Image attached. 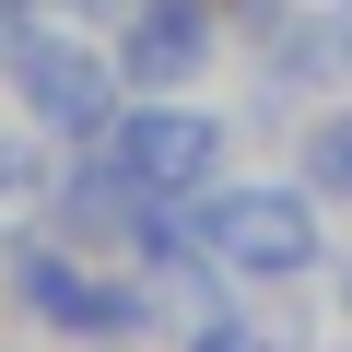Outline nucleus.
I'll return each instance as SVG.
<instances>
[{
  "mask_svg": "<svg viewBox=\"0 0 352 352\" xmlns=\"http://www.w3.org/2000/svg\"><path fill=\"white\" fill-rule=\"evenodd\" d=\"M200 235L235 282L317 270V188H200Z\"/></svg>",
  "mask_w": 352,
  "mask_h": 352,
  "instance_id": "nucleus-1",
  "label": "nucleus"
},
{
  "mask_svg": "<svg viewBox=\"0 0 352 352\" xmlns=\"http://www.w3.org/2000/svg\"><path fill=\"white\" fill-rule=\"evenodd\" d=\"M12 82H24V106H36V129H59V141H106L129 106V82H118V59L106 47H82V36H12Z\"/></svg>",
  "mask_w": 352,
  "mask_h": 352,
  "instance_id": "nucleus-2",
  "label": "nucleus"
},
{
  "mask_svg": "<svg viewBox=\"0 0 352 352\" xmlns=\"http://www.w3.org/2000/svg\"><path fill=\"white\" fill-rule=\"evenodd\" d=\"M12 282H24V317H47L59 340H141V329L164 317L153 282H106V270H82L71 247H24Z\"/></svg>",
  "mask_w": 352,
  "mask_h": 352,
  "instance_id": "nucleus-3",
  "label": "nucleus"
},
{
  "mask_svg": "<svg viewBox=\"0 0 352 352\" xmlns=\"http://www.w3.org/2000/svg\"><path fill=\"white\" fill-rule=\"evenodd\" d=\"M106 153L141 176L153 200H200L212 176H223V118H200V106H164V94H141L118 129H106Z\"/></svg>",
  "mask_w": 352,
  "mask_h": 352,
  "instance_id": "nucleus-4",
  "label": "nucleus"
},
{
  "mask_svg": "<svg viewBox=\"0 0 352 352\" xmlns=\"http://www.w3.org/2000/svg\"><path fill=\"white\" fill-rule=\"evenodd\" d=\"M212 71V0H141L118 24V82L129 94H188Z\"/></svg>",
  "mask_w": 352,
  "mask_h": 352,
  "instance_id": "nucleus-5",
  "label": "nucleus"
},
{
  "mask_svg": "<svg viewBox=\"0 0 352 352\" xmlns=\"http://www.w3.org/2000/svg\"><path fill=\"white\" fill-rule=\"evenodd\" d=\"M141 223H153V188L106 141H82V164L59 176V247H141Z\"/></svg>",
  "mask_w": 352,
  "mask_h": 352,
  "instance_id": "nucleus-6",
  "label": "nucleus"
},
{
  "mask_svg": "<svg viewBox=\"0 0 352 352\" xmlns=\"http://www.w3.org/2000/svg\"><path fill=\"white\" fill-rule=\"evenodd\" d=\"M294 164H305V188H317V200H352V106H329V118L294 141Z\"/></svg>",
  "mask_w": 352,
  "mask_h": 352,
  "instance_id": "nucleus-7",
  "label": "nucleus"
},
{
  "mask_svg": "<svg viewBox=\"0 0 352 352\" xmlns=\"http://www.w3.org/2000/svg\"><path fill=\"white\" fill-rule=\"evenodd\" d=\"M36 200H59V188H47V153H36V141H0V223H24Z\"/></svg>",
  "mask_w": 352,
  "mask_h": 352,
  "instance_id": "nucleus-8",
  "label": "nucleus"
},
{
  "mask_svg": "<svg viewBox=\"0 0 352 352\" xmlns=\"http://www.w3.org/2000/svg\"><path fill=\"white\" fill-rule=\"evenodd\" d=\"M188 352H282V340H270V329H247V317L223 305V317H200V329H188Z\"/></svg>",
  "mask_w": 352,
  "mask_h": 352,
  "instance_id": "nucleus-9",
  "label": "nucleus"
},
{
  "mask_svg": "<svg viewBox=\"0 0 352 352\" xmlns=\"http://www.w3.org/2000/svg\"><path fill=\"white\" fill-rule=\"evenodd\" d=\"M47 12H71V24H129L141 0H47Z\"/></svg>",
  "mask_w": 352,
  "mask_h": 352,
  "instance_id": "nucleus-10",
  "label": "nucleus"
},
{
  "mask_svg": "<svg viewBox=\"0 0 352 352\" xmlns=\"http://www.w3.org/2000/svg\"><path fill=\"white\" fill-rule=\"evenodd\" d=\"M329 24H340V82H352V0H340V12H329Z\"/></svg>",
  "mask_w": 352,
  "mask_h": 352,
  "instance_id": "nucleus-11",
  "label": "nucleus"
},
{
  "mask_svg": "<svg viewBox=\"0 0 352 352\" xmlns=\"http://www.w3.org/2000/svg\"><path fill=\"white\" fill-rule=\"evenodd\" d=\"M340 305H352V270H340Z\"/></svg>",
  "mask_w": 352,
  "mask_h": 352,
  "instance_id": "nucleus-12",
  "label": "nucleus"
},
{
  "mask_svg": "<svg viewBox=\"0 0 352 352\" xmlns=\"http://www.w3.org/2000/svg\"><path fill=\"white\" fill-rule=\"evenodd\" d=\"M0 12H12V0H0Z\"/></svg>",
  "mask_w": 352,
  "mask_h": 352,
  "instance_id": "nucleus-13",
  "label": "nucleus"
}]
</instances>
